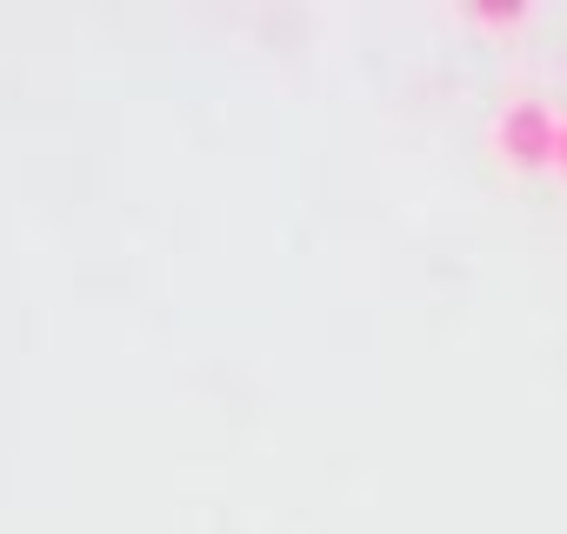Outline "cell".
I'll use <instances>...</instances> for the list:
<instances>
[{
	"label": "cell",
	"mask_w": 567,
	"mask_h": 534,
	"mask_svg": "<svg viewBox=\"0 0 567 534\" xmlns=\"http://www.w3.org/2000/svg\"><path fill=\"white\" fill-rule=\"evenodd\" d=\"M487 141L514 174H540L560 161V107L547 94H514V101H501Z\"/></svg>",
	"instance_id": "1"
},
{
	"label": "cell",
	"mask_w": 567,
	"mask_h": 534,
	"mask_svg": "<svg viewBox=\"0 0 567 534\" xmlns=\"http://www.w3.org/2000/svg\"><path fill=\"white\" fill-rule=\"evenodd\" d=\"M474 21H481V28H520L527 14H520V8H474Z\"/></svg>",
	"instance_id": "2"
},
{
	"label": "cell",
	"mask_w": 567,
	"mask_h": 534,
	"mask_svg": "<svg viewBox=\"0 0 567 534\" xmlns=\"http://www.w3.org/2000/svg\"><path fill=\"white\" fill-rule=\"evenodd\" d=\"M554 174H567V107H560V161H554Z\"/></svg>",
	"instance_id": "3"
}]
</instances>
